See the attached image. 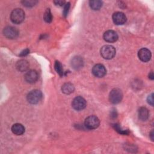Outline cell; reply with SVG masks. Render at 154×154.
<instances>
[{"mask_svg":"<svg viewBox=\"0 0 154 154\" xmlns=\"http://www.w3.org/2000/svg\"><path fill=\"white\" fill-rule=\"evenodd\" d=\"M150 138H151L152 140L153 141V131H151V132H150Z\"/></svg>","mask_w":154,"mask_h":154,"instance_id":"83f0119b","label":"cell"},{"mask_svg":"<svg viewBox=\"0 0 154 154\" xmlns=\"http://www.w3.org/2000/svg\"><path fill=\"white\" fill-rule=\"evenodd\" d=\"M3 34L8 38L13 39L18 36V30L13 26H7L3 30Z\"/></svg>","mask_w":154,"mask_h":154,"instance_id":"52a82bcc","label":"cell"},{"mask_svg":"<svg viewBox=\"0 0 154 154\" xmlns=\"http://www.w3.org/2000/svg\"><path fill=\"white\" fill-rule=\"evenodd\" d=\"M42 97V93L38 90H33L28 93L27 95V100L31 104L38 103Z\"/></svg>","mask_w":154,"mask_h":154,"instance_id":"3957f363","label":"cell"},{"mask_svg":"<svg viewBox=\"0 0 154 154\" xmlns=\"http://www.w3.org/2000/svg\"><path fill=\"white\" fill-rule=\"evenodd\" d=\"M103 39L108 43H113L117 40L118 35L113 30H108L103 34Z\"/></svg>","mask_w":154,"mask_h":154,"instance_id":"30bf717a","label":"cell"},{"mask_svg":"<svg viewBox=\"0 0 154 154\" xmlns=\"http://www.w3.org/2000/svg\"><path fill=\"white\" fill-rule=\"evenodd\" d=\"M37 2V1H33V0H25L22 1V4L26 7H31L35 5V4Z\"/></svg>","mask_w":154,"mask_h":154,"instance_id":"44dd1931","label":"cell"},{"mask_svg":"<svg viewBox=\"0 0 154 154\" xmlns=\"http://www.w3.org/2000/svg\"><path fill=\"white\" fill-rule=\"evenodd\" d=\"M100 54L105 59H112L116 55V49L111 45H105L100 49Z\"/></svg>","mask_w":154,"mask_h":154,"instance_id":"7a4b0ae2","label":"cell"},{"mask_svg":"<svg viewBox=\"0 0 154 154\" xmlns=\"http://www.w3.org/2000/svg\"><path fill=\"white\" fill-rule=\"evenodd\" d=\"M54 3L55 5H57L59 6H63V5L65 4L66 2L64 1H54Z\"/></svg>","mask_w":154,"mask_h":154,"instance_id":"d4e9b609","label":"cell"},{"mask_svg":"<svg viewBox=\"0 0 154 154\" xmlns=\"http://www.w3.org/2000/svg\"><path fill=\"white\" fill-rule=\"evenodd\" d=\"M11 131L17 135H20L25 132L24 126L20 123H15L11 127Z\"/></svg>","mask_w":154,"mask_h":154,"instance_id":"5bb4252c","label":"cell"},{"mask_svg":"<svg viewBox=\"0 0 154 154\" xmlns=\"http://www.w3.org/2000/svg\"><path fill=\"white\" fill-rule=\"evenodd\" d=\"M123 93L119 88H114L109 93V100L113 104L119 103L122 99Z\"/></svg>","mask_w":154,"mask_h":154,"instance_id":"277c9868","label":"cell"},{"mask_svg":"<svg viewBox=\"0 0 154 154\" xmlns=\"http://www.w3.org/2000/svg\"><path fill=\"white\" fill-rule=\"evenodd\" d=\"M113 126H114V128L115 129V130L116 131H117L119 133L121 134H124L125 135V134H129V131L128 130H123V129H122L120 127L119 125H118V124H114L113 125Z\"/></svg>","mask_w":154,"mask_h":154,"instance_id":"7402d4cb","label":"cell"},{"mask_svg":"<svg viewBox=\"0 0 154 154\" xmlns=\"http://www.w3.org/2000/svg\"><path fill=\"white\" fill-rule=\"evenodd\" d=\"M54 67H55V69L56 72H57V73H58V75L61 76H63V73H64L63 69V66H62L61 64L59 61H55V64H54Z\"/></svg>","mask_w":154,"mask_h":154,"instance_id":"ffe728a7","label":"cell"},{"mask_svg":"<svg viewBox=\"0 0 154 154\" xmlns=\"http://www.w3.org/2000/svg\"><path fill=\"white\" fill-rule=\"evenodd\" d=\"M149 116L148 109L146 107H141L138 110V117L141 121H146Z\"/></svg>","mask_w":154,"mask_h":154,"instance_id":"2e32d148","label":"cell"},{"mask_svg":"<svg viewBox=\"0 0 154 154\" xmlns=\"http://www.w3.org/2000/svg\"><path fill=\"white\" fill-rule=\"evenodd\" d=\"M93 74L98 78L104 76L106 73V70L105 66L101 64H97L93 66L92 69Z\"/></svg>","mask_w":154,"mask_h":154,"instance_id":"ba28073f","label":"cell"},{"mask_svg":"<svg viewBox=\"0 0 154 154\" xmlns=\"http://www.w3.org/2000/svg\"><path fill=\"white\" fill-rule=\"evenodd\" d=\"M90 7L93 10H98L102 6V1L99 0H92L89 2Z\"/></svg>","mask_w":154,"mask_h":154,"instance_id":"ac0fdd59","label":"cell"},{"mask_svg":"<svg viewBox=\"0 0 154 154\" xmlns=\"http://www.w3.org/2000/svg\"><path fill=\"white\" fill-rule=\"evenodd\" d=\"M43 19L46 22L50 23L52 20V16L49 8H47L44 13Z\"/></svg>","mask_w":154,"mask_h":154,"instance_id":"d6986e66","label":"cell"},{"mask_svg":"<svg viewBox=\"0 0 154 154\" xmlns=\"http://www.w3.org/2000/svg\"><path fill=\"white\" fill-rule=\"evenodd\" d=\"M153 93H152L151 94H150L149 96H148V97H147V102L150 104V105H151L152 106H153Z\"/></svg>","mask_w":154,"mask_h":154,"instance_id":"cb8c5ba5","label":"cell"},{"mask_svg":"<svg viewBox=\"0 0 154 154\" xmlns=\"http://www.w3.org/2000/svg\"><path fill=\"white\" fill-rule=\"evenodd\" d=\"M85 126L89 129L97 128L100 124L99 119L95 116H90L85 120Z\"/></svg>","mask_w":154,"mask_h":154,"instance_id":"5b68a950","label":"cell"},{"mask_svg":"<svg viewBox=\"0 0 154 154\" xmlns=\"http://www.w3.org/2000/svg\"><path fill=\"white\" fill-rule=\"evenodd\" d=\"M151 55L150 51L147 48L141 49L138 53L139 59L143 62L149 61L151 58Z\"/></svg>","mask_w":154,"mask_h":154,"instance_id":"7c38bea8","label":"cell"},{"mask_svg":"<svg viewBox=\"0 0 154 154\" xmlns=\"http://www.w3.org/2000/svg\"><path fill=\"white\" fill-rule=\"evenodd\" d=\"M29 52V50L28 49H26L25 50H23L22 52H21L20 53V57H23V56H25L27 54H28Z\"/></svg>","mask_w":154,"mask_h":154,"instance_id":"484cf974","label":"cell"},{"mask_svg":"<svg viewBox=\"0 0 154 154\" xmlns=\"http://www.w3.org/2000/svg\"><path fill=\"white\" fill-rule=\"evenodd\" d=\"M71 65L74 69L78 70L83 66V60L80 57H75L73 58L71 61Z\"/></svg>","mask_w":154,"mask_h":154,"instance_id":"4fadbf2b","label":"cell"},{"mask_svg":"<svg viewBox=\"0 0 154 154\" xmlns=\"http://www.w3.org/2000/svg\"><path fill=\"white\" fill-rule=\"evenodd\" d=\"M69 8H70V3L67 2V3H66L65 4V6H64V10H63V15L64 16H66L67 15Z\"/></svg>","mask_w":154,"mask_h":154,"instance_id":"603a6c76","label":"cell"},{"mask_svg":"<svg viewBox=\"0 0 154 154\" xmlns=\"http://www.w3.org/2000/svg\"><path fill=\"white\" fill-rule=\"evenodd\" d=\"M61 90H62L63 93H64L66 94H69L73 92L74 86L72 83L67 82L63 85V86L61 87Z\"/></svg>","mask_w":154,"mask_h":154,"instance_id":"e0dca14e","label":"cell"},{"mask_svg":"<svg viewBox=\"0 0 154 154\" xmlns=\"http://www.w3.org/2000/svg\"><path fill=\"white\" fill-rule=\"evenodd\" d=\"M10 19L13 23L19 24L22 23L25 19V13L21 8H16L13 10L10 14Z\"/></svg>","mask_w":154,"mask_h":154,"instance_id":"6da1fadb","label":"cell"},{"mask_svg":"<svg viewBox=\"0 0 154 154\" xmlns=\"http://www.w3.org/2000/svg\"><path fill=\"white\" fill-rule=\"evenodd\" d=\"M112 20L116 25H123L126 21V17L123 13L117 11L112 14Z\"/></svg>","mask_w":154,"mask_h":154,"instance_id":"9c48e42d","label":"cell"},{"mask_svg":"<svg viewBox=\"0 0 154 154\" xmlns=\"http://www.w3.org/2000/svg\"><path fill=\"white\" fill-rule=\"evenodd\" d=\"M29 66V63L25 60H20L18 61L16 64L17 69L20 72H24L28 70Z\"/></svg>","mask_w":154,"mask_h":154,"instance_id":"9a60e30c","label":"cell"},{"mask_svg":"<svg viewBox=\"0 0 154 154\" xmlns=\"http://www.w3.org/2000/svg\"><path fill=\"white\" fill-rule=\"evenodd\" d=\"M72 105L75 110L80 111L85 108L86 106V101L82 97L77 96L72 100Z\"/></svg>","mask_w":154,"mask_h":154,"instance_id":"8992f818","label":"cell"},{"mask_svg":"<svg viewBox=\"0 0 154 154\" xmlns=\"http://www.w3.org/2000/svg\"><path fill=\"white\" fill-rule=\"evenodd\" d=\"M149 78L151 79H154V76H153V73L152 72H151L149 75Z\"/></svg>","mask_w":154,"mask_h":154,"instance_id":"4316f807","label":"cell"},{"mask_svg":"<svg viewBox=\"0 0 154 154\" xmlns=\"http://www.w3.org/2000/svg\"><path fill=\"white\" fill-rule=\"evenodd\" d=\"M38 78L37 72L34 70H30L28 71L25 75V81L30 84L35 82Z\"/></svg>","mask_w":154,"mask_h":154,"instance_id":"8fae6325","label":"cell"}]
</instances>
